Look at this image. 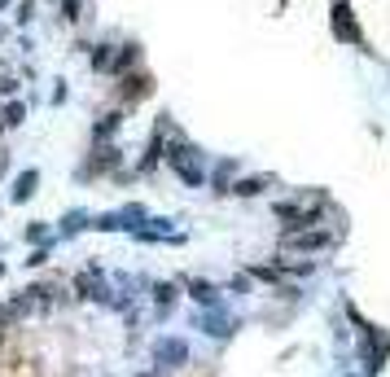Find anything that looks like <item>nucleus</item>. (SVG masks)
Returning <instances> with one entry per match:
<instances>
[{
	"instance_id": "f257e3e1",
	"label": "nucleus",
	"mask_w": 390,
	"mask_h": 377,
	"mask_svg": "<svg viewBox=\"0 0 390 377\" xmlns=\"http://www.w3.org/2000/svg\"><path fill=\"white\" fill-rule=\"evenodd\" d=\"M281 246L285 250H298V255H320V250L333 246V233H325V229H294V233L281 237Z\"/></svg>"
},
{
	"instance_id": "f03ea898",
	"label": "nucleus",
	"mask_w": 390,
	"mask_h": 377,
	"mask_svg": "<svg viewBox=\"0 0 390 377\" xmlns=\"http://www.w3.org/2000/svg\"><path fill=\"white\" fill-rule=\"evenodd\" d=\"M276 219L290 224V233L294 229H311V224L320 219V207H298V202H276Z\"/></svg>"
},
{
	"instance_id": "7ed1b4c3",
	"label": "nucleus",
	"mask_w": 390,
	"mask_h": 377,
	"mask_svg": "<svg viewBox=\"0 0 390 377\" xmlns=\"http://www.w3.org/2000/svg\"><path fill=\"white\" fill-rule=\"evenodd\" d=\"M171 167H175V175L185 185H202V167H197V158H193L189 145H171Z\"/></svg>"
},
{
	"instance_id": "20e7f679",
	"label": "nucleus",
	"mask_w": 390,
	"mask_h": 377,
	"mask_svg": "<svg viewBox=\"0 0 390 377\" xmlns=\"http://www.w3.org/2000/svg\"><path fill=\"white\" fill-rule=\"evenodd\" d=\"M75 294L101 298V294H106V290H101V276H97V272H80V276H75Z\"/></svg>"
},
{
	"instance_id": "39448f33",
	"label": "nucleus",
	"mask_w": 390,
	"mask_h": 377,
	"mask_svg": "<svg viewBox=\"0 0 390 377\" xmlns=\"http://www.w3.org/2000/svg\"><path fill=\"white\" fill-rule=\"evenodd\" d=\"M386 351H390V338H386V334H369V368H373V373L381 368Z\"/></svg>"
},
{
	"instance_id": "423d86ee",
	"label": "nucleus",
	"mask_w": 390,
	"mask_h": 377,
	"mask_svg": "<svg viewBox=\"0 0 390 377\" xmlns=\"http://www.w3.org/2000/svg\"><path fill=\"white\" fill-rule=\"evenodd\" d=\"M268 189V175H242L237 185H232V193H242V197H250V193H264Z\"/></svg>"
},
{
	"instance_id": "0eeeda50",
	"label": "nucleus",
	"mask_w": 390,
	"mask_h": 377,
	"mask_svg": "<svg viewBox=\"0 0 390 377\" xmlns=\"http://www.w3.org/2000/svg\"><path fill=\"white\" fill-rule=\"evenodd\" d=\"M189 290H193V298H197V303H215V294H220L211 281H189Z\"/></svg>"
},
{
	"instance_id": "6e6552de",
	"label": "nucleus",
	"mask_w": 390,
	"mask_h": 377,
	"mask_svg": "<svg viewBox=\"0 0 390 377\" xmlns=\"http://www.w3.org/2000/svg\"><path fill=\"white\" fill-rule=\"evenodd\" d=\"M31 185H36V171L18 175V185H13V202H27V197H31Z\"/></svg>"
},
{
	"instance_id": "1a4fd4ad",
	"label": "nucleus",
	"mask_w": 390,
	"mask_h": 377,
	"mask_svg": "<svg viewBox=\"0 0 390 377\" xmlns=\"http://www.w3.org/2000/svg\"><path fill=\"white\" fill-rule=\"evenodd\" d=\"M158 360H185V346H180V342H163L158 346Z\"/></svg>"
},
{
	"instance_id": "9d476101",
	"label": "nucleus",
	"mask_w": 390,
	"mask_h": 377,
	"mask_svg": "<svg viewBox=\"0 0 390 377\" xmlns=\"http://www.w3.org/2000/svg\"><path fill=\"white\" fill-rule=\"evenodd\" d=\"M171 298H175V285H153V303L158 307H171Z\"/></svg>"
},
{
	"instance_id": "9b49d317",
	"label": "nucleus",
	"mask_w": 390,
	"mask_h": 377,
	"mask_svg": "<svg viewBox=\"0 0 390 377\" xmlns=\"http://www.w3.org/2000/svg\"><path fill=\"white\" fill-rule=\"evenodd\" d=\"M22 114H27V110H22L18 102H9V106H5V128H18V123H22Z\"/></svg>"
},
{
	"instance_id": "f8f14e48",
	"label": "nucleus",
	"mask_w": 390,
	"mask_h": 377,
	"mask_svg": "<svg viewBox=\"0 0 390 377\" xmlns=\"http://www.w3.org/2000/svg\"><path fill=\"white\" fill-rule=\"evenodd\" d=\"M123 92H127V97H141V92H149V80H127Z\"/></svg>"
},
{
	"instance_id": "ddd939ff",
	"label": "nucleus",
	"mask_w": 390,
	"mask_h": 377,
	"mask_svg": "<svg viewBox=\"0 0 390 377\" xmlns=\"http://www.w3.org/2000/svg\"><path fill=\"white\" fill-rule=\"evenodd\" d=\"M62 9H66V22H80V9L84 5H80V0H62Z\"/></svg>"
},
{
	"instance_id": "4468645a",
	"label": "nucleus",
	"mask_w": 390,
	"mask_h": 377,
	"mask_svg": "<svg viewBox=\"0 0 390 377\" xmlns=\"http://www.w3.org/2000/svg\"><path fill=\"white\" fill-rule=\"evenodd\" d=\"M13 92H18V84H13V80H0V97H13Z\"/></svg>"
},
{
	"instance_id": "2eb2a0df",
	"label": "nucleus",
	"mask_w": 390,
	"mask_h": 377,
	"mask_svg": "<svg viewBox=\"0 0 390 377\" xmlns=\"http://www.w3.org/2000/svg\"><path fill=\"white\" fill-rule=\"evenodd\" d=\"M5 5H9V0H0V9H5Z\"/></svg>"
}]
</instances>
